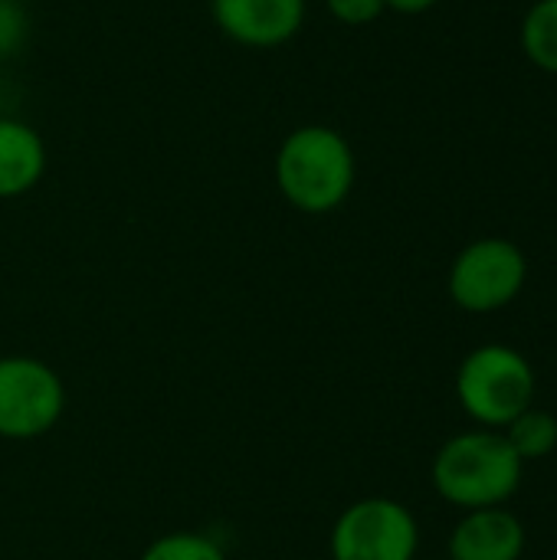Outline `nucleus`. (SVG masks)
Returning a JSON list of instances; mask_svg holds the SVG:
<instances>
[{
	"mask_svg": "<svg viewBox=\"0 0 557 560\" xmlns=\"http://www.w3.org/2000/svg\"><path fill=\"white\" fill-rule=\"evenodd\" d=\"M358 164L348 138L332 125H299L276 151V187L299 213H332L355 187Z\"/></svg>",
	"mask_w": 557,
	"mask_h": 560,
	"instance_id": "f257e3e1",
	"label": "nucleus"
},
{
	"mask_svg": "<svg viewBox=\"0 0 557 560\" xmlns=\"http://www.w3.org/2000/svg\"><path fill=\"white\" fill-rule=\"evenodd\" d=\"M525 463L502 430H469L450 436L433 456V489L443 502L473 512L506 505L522 486Z\"/></svg>",
	"mask_w": 557,
	"mask_h": 560,
	"instance_id": "f03ea898",
	"label": "nucleus"
},
{
	"mask_svg": "<svg viewBox=\"0 0 557 560\" xmlns=\"http://www.w3.org/2000/svg\"><path fill=\"white\" fill-rule=\"evenodd\" d=\"M535 371L509 345L473 348L456 371V400L483 430H506L519 413L535 407Z\"/></svg>",
	"mask_w": 557,
	"mask_h": 560,
	"instance_id": "7ed1b4c3",
	"label": "nucleus"
},
{
	"mask_svg": "<svg viewBox=\"0 0 557 560\" xmlns=\"http://www.w3.org/2000/svg\"><path fill=\"white\" fill-rule=\"evenodd\" d=\"M529 279L525 253L506 236H483L469 243L450 266V299L469 315H492L512 305Z\"/></svg>",
	"mask_w": 557,
	"mask_h": 560,
	"instance_id": "20e7f679",
	"label": "nucleus"
},
{
	"mask_svg": "<svg viewBox=\"0 0 557 560\" xmlns=\"http://www.w3.org/2000/svg\"><path fill=\"white\" fill-rule=\"evenodd\" d=\"M332 560H414L420 528L414 512L387 495L351 502L332 528Z\"/></svg>",
	"mask_w": 557,
	"mask_h": 560,
	"instance_id": "39448f33",
	"label": "nucleus"
},
{
	"mask_svg": "<svg viewBox=\"0 0 557 560\" xmlns=\"http://www.w3.org/2000/svg\"><path fill=\"white\" fill-rule=\"evenodd\" d=\"M66 410V387L59 374L26 354L0 358V436L39 440L56 430Z\"/></svg>",
	"mask_w": 557,
	"mask_h": 560,
	"instance_id": "423d86ee",
	"label": "nucleus"
},
{
	"mask_svg": "<svg viewBox=\"0 0 557 560\" xmlns=\"http://www.w3.org/2000/svg\"><path fill=\"white\" fill-rule=\"evenodd\" d=\"M220 33L250 49H276L305 26V0H210Z\"/></svg>",
	"mask_w": 557,
	"mask_h": 560,
	"instance_id": "0eeeda50",
	"label": "nucleus"
},
{
	"mask_svg": "<svg viewBox=\"0 0 557 560\" xmlns=\"http://www.w3.org/2000/svg\"><path fill=\"white\" fill-rule=\"evenodd\" d=\"M525 541V525L509 509H473L450 532L446 560H522Z\"/></svg>",
	"mask_w": 557,
	"mask_h": 560,
	"instance_id": "6e6552de",
	"label": "nucleus"
},
{
	"mask_svg": "<svg viewBox=\"0 0 557 560\" xmlns=\"http://www.w3.org/2000/svg\"><path fill=\"white\" fill-rule=\"evenodd\" d=\"M46 174V144L36 128L0 115V200L30 194Z\"/></svg>",
	"mask_w": 557,
	"mask_h": 560,
	"instance_id": "1a4fd4ad",
	"label": "nucleus"
},
{
	"mask_svg": "<svg viewBox=\"0 0 557 560\" xmlns=\"http://www.w3.org/2000/svg\"><path fill=\"white\" fill-rule=\"evenodd\" d=\"M502 433H506L509 446L515 450V456L522 463L548 459L557 450V417L548 413V410H542V407H529Z\"/></svg>",
	"mask_w": 557,
	"mask_h": 560,
	"instance_id": "9d476101",
	"label": "nucleus"
},
{
	"mask_svg": "<svg viewBox=\"0 0 557 560\" xmlns=\"http://www.w3.org/2000/svg\"><path fill=\"white\" fill-rule=\"evenodd\" d=\"M522 49L538 69L557 75V0H538L525 13Z\"/></svg>",
	"mask_w": 557,
	"mask_h": 560,
	"instance_id": "9b49d317",
	"label": "nucleus"
},
{
	"mask_svg": "<svg viewBox=\"0 0 557 560\" xmlns=\"http://www.w3.org/2000/svg\"><path fill=\"white\" fill-rule=\"evenodd\" d=\"M141 560H227V555L204 532H171L154 538Z\"/></svg>",
	"mask_w": 557,
	"mask_h": 560,
	"instance_id": "f8f14e48",
	"label": "nucleus"
},
{
	"mask_svg": "<svg viewBox=\"0 0 557 560\" xmlns=\"http://www.w3.org/2000/svg\"><path fill=\"white\" fill-rule=\"evenodd\" d=\"M30 39V13L20 0H0V62L20 56Z\"/></svg>",
	"mask_w": 557,
	"mask_h": 560,
	"instance_id": "ddd939ff",
	"label": "nucleus"
},
{
	"mask_svg": "<svg viewBox=\"0 0 557 560\" xmlns=\"http://www.w3.org/2000/svg\"><path fill=\"white\" fill-rule=\"evenodd\" d=\"M325 7L345 26H368L387 10V0H325Z\"/></svg>",
	"mask_w": 557,
	"mask_h": 560,
	"instance_id": "4468645a",
	"label": "nucleus"
},
{
	"mask_svg": "<svg viewBox=\"0 0 557 560\" xmlns=\"http://www.w3.org/2000/svg\"><path fill=\"white\" fill-rule=\"evenodd\" d=\"M440 0H387V10H397V13H427Z\"/></svg>",
	"mask_w": 557,
	"mask_h": 560,
	"instance_id": "2eb2a0df",
	"label": "nucleus"
},
{
	"mask_svg": "<svg viewBox=\"0 0 557 560\" xmlns=\"http://www.w3.org/2000/svg\"><path fill=\"white\" fill-rule=\"evenodd\" d=\"M20 3H26V0H20Z\"/></svg>",
	"mask_w": 557,
	"mask_h": 560,
	"instance_id": "dca6fc26",
	"label": "nucleus"
}]
</instances>
